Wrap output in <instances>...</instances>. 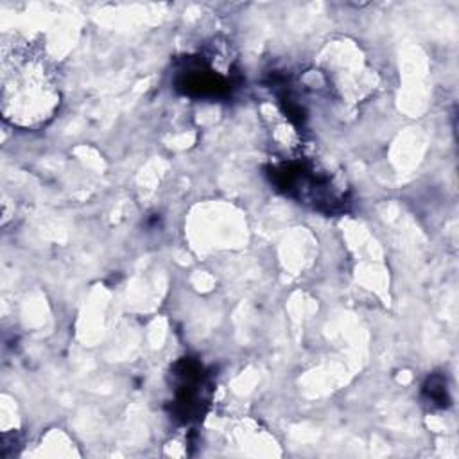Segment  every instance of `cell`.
<instances>
[{"mask_svg":"<svg viewBox=\"0 0 459 459\" xmlns=\"http://www.w3.org/2000/svg\"><path fill=\"white\" fill-rule=\"evenodd\" d=\"M0 104L4 120L20 129H36L54 117L59 106L57 72L39 45L4 39Z\"/></svg>","mask_w":459,"mask_h":459,"instance_id":"1","label":"cell"},{"mask_svg":"<svg viewBox=\"0 0 459 459\" xmlns=\"http://www.w3.org/2000/svg\"><path fill=\"white\" fill-rule=\"evenodd\" d=\"M271 183L285 195L325 213L346 210L348 197L337 190L332 178L303 160H287L269 167Z\"/></svg>","mask_w":459,"mask_h":459,"instance_id":"2","label":"cell"},{"mask_svg":"<svg viewBox=\"0 0 459 459\" xmlns=\"http://www.w3.org/2000/svg\"><path fill=\"white\" fill-rule=\"evenodd\" d=\"M238 84V72H221L213 61L203 54L185 56L176 65V90L194 99H224L230 97Z\"/></svg>","mask_w":459,"mask_h":459,"instance_id":"3","label":"cell"},{"mask_svg":"<svg viewBox=\"0 0 459 459\" xmlns=\"http://www.w3.org/2000/svg\"><path fill=\"white\" fill-rule=\"evenodd\" d=\"M174 398L172 416L183 423L197 420L210 400V382L203 364L194 359H181L172 368Z\"/></svg>","mask_w":459,"mask_h":459,"instance_id":"4","label":"cell"},{"mask_svg":"<svg viewBox=\"0 0 459 459\" xmlns=\"http://www.w3.org/2000/svg\"><path fill=\"white\" fill-rule=\"evenodd\" d=\"M423 394L436 407H448L450 405L446 382L441 375H432V377L427 378V382L423 385Z\"/></svg>","mask_w":459,"mask_h":459,"instance_id":"5","label":"cell"}]
</instances>
